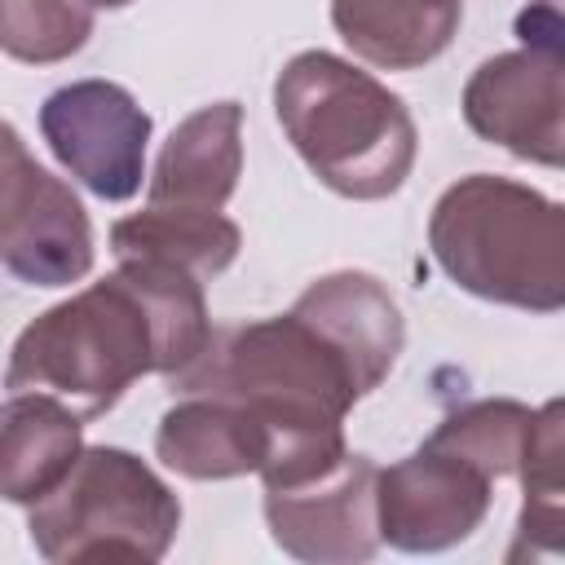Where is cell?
<instances>
[{
    "label": "cell",
    "instance_id": "obj_6",
    "mask_svg": "<svg viewBox=\"0 0 565 565\" xmlns=\"http://www.w3.org/2000/svg\"><path fill=\"white\" fill-rule=\"evenodd\" d=\"M525 49L481 62L463 88L468 128L512 150L516 159L561 168L565 163V62H561V22L556 13L539 31L530 13L516 22Z\"/></svg>",
    "mask_w": 565,
    "mask_h": 565
},
{
    "label": "cell",
    "instance_id": "obj_11",
    "mask_svg": "<svg viewBox=\"0 0 565 565\" xmlns=\"http://www.w3.org/2000/svg\"><path fill=\"white\" fill-rule=\"evenodd\" d=\"M291 313L305 318L340 353V362L353 375L358 397L380 388V380L393 371L402 340H406L397 300L384 291L380 278L358 274V269H340V274L309 282L296 296Z\"/></svg>",
    "mask_w": 565,
    "mask_h": 565
},
{
    "label": "cell",
    "instance_id": "obj_15",
    "mask_svg": "<svg viewBox=\"0 0 565 565\" xmlns=\"http://www.w3.org/2000/svg\"><path fill=\"white\" fill-rule=\"evenodd\" d=\"M463 0H331V26L371 66L415 71L441 57L459 31Z\"/></svg>",
    "mask_w": 565,
    "mask_h": 565
},
{
    "label": "cell",
    "instance_id": "obj_16",
    "mask_svg": "<svg viewBox=\"0 0 565 565\" xmlns=\"http://www.w3.org/2000/svg\"><path fill=\"white\" fill-rule=\"evenodd\" d=\"M110 247H115V260H150V265L185 269L199 282H212L221 269L234 265L243 234L221 212L150 203L146 212L110 225Z\"/></svg>",
    "mask_w": 565,
    "mask_h": 565
},
{
    "label": "cell",
    "instance_id": "obj_19",
    "mask_svg": "<svg viewBox=\"0 0 565 565\" xmlns=\"http://www.w3.org/2000/svg\"><path fill=\"white\" fill-rule=\"evenodd\" d=\"M93 35V4L84 0H0V53L49 66L79 53Z\"/></svg>",
    "mask_w": 565,
    "mask_h": 565
},
{
    "label": "cell",
    "instance_id": "obj_9",
    "mask_svg": "<svg viewBox=\"0 0 565 565\" xmlns=\"http://www.w3.org/2000/svg\"><path fill=\"white\" fill-rule=\"evenodd\" d=\"M494 477L424 441L415 455L397 459L375 477V521L380 539L402 552H441L463 543L490 512Z\"/></svg>",
    "mask_w": 565,
    "mask_h": 565
},
{
    "label": "cell",
    "instance_id": "obj_14",
    "mask_svg": "<svg viewBox=\"0 0 565 565\" xmlns=\"http://www.w3.org/2000/svg\"><path fill=\"white\" fill-rule=\"evenodd\" d=\"M84 419L53 393H18L0 406V499L40 503L79 459Z\"/></svg>",
    "mask_w": 565,
    "mask_h": 565
},
{
    "label": "cell",
    "instance_id": "obj_17",
    "mask_svg": "<svg viewBox=\"0 0 565 565\" xmlns=\"http://www.w3.org/2000/svg\"><path fill=\"white\" fill-rule=\"evenodd\" d=\"M521 486L525 508L516 521V543L508 561H521L525 552H561L565 530V477H561V402H547L534 411L530 441L521 455Z\"/></svg>",
    "mask_w": 565,
    "mask_h": 565
},
{
    "label": "cell",
    "instance_id": "obj_1",
    "mask_svg": "<svg viewBox=\"0 0 565 565\" xmlns=\"http://www.w3.org/2000/svg\"><path fill=\"white\" fill-rule=\"evenodd\" d=\"M172 393H216L243 402L269 428L265 490L322 477L344 459V415L358 402L340 353L291 309L260 322L212 327L190 366L168 375Z\"/></svg>",
    "mask_w": 565,
    "mask_h": 565
},
{
    "label": "cell",
    "instance_id": "obj_5",
    "mask_svg": "<svg viewBox=\"0 0 565 565\" xmlns=\"http://www.w3.org/2000/svg\"><path fill=\"white\" fill-rule=\"evenodd\" d=\"M31 543L53 565H93V561H159L177 530V494L128 450L88 446L71 472L31 503Z\"/></svg>",
    "mask_w": 565,
    "mask_h": 565
},
{
    "label": "cell",
    "instance_id": "obj_13",
    "mask_svg": "<svg viewBox=\"0 0 565 565\" xmlns=\"http://www.w3.org/2000/svg\"><path fill=\"white\" fill-rule=\"evenodd\" d=\"M238 172H243V106L212 102L172 128V137L154 159L146 199L221 212L238 185Z\"/></svg>",
    "mask_w": 565,
    "mask_h": 565
},
{
    "label": "cell",
    "instance_id": "obj_2",
    "mask_svg": "<svg viewBox=\"0 0 565 565\" xmlns=\"http://www.w3.org/2000/svg\"><path fill=\"white\" fill-rule=\"evenodd\" d=\"M274 110L309 172L344 199H388L411 177L419 137L406 102L335 53H296L278 71Z\"/></svg>",
    "mask_w": 565,
    "mask_h": 565
},
{
    "label": "cell",
    "instance_id": "obj_7",
    "mask_svg": "<svg viewBox=\"0 0 565 565\" xmlns=\"http://www.w3.org/2000/svg\"><path fill=\"white\" fill-rule=\"evenodd\" d=\"M0 265L35 287H71L93 269V225L75 190L44 172L0 119Z\"/></svg>",
    "mask_w": 565,
    "mask_h": 565
},
{
    "label": "cell",
    "instance_id": "obj_10",
    "mask_svg": "<svg viewBox=\"0 0 565 565\" xmlns=\"http://www.w3.org/2000/svg\"><path fill=\"white\" fill-rule=\"evenodd\" d=\"M375 477L366 455H349L322 477L287 490H265V521L282 552L318 565L366 561L380 547Z\"/></svg>",
    "mask_w": 565,
    "mask_h": 565
},
{
    "label": "cell",
    "instance_id": "obj_8",
    "mask_svg": "<svg viewBox=\"0 0 565 565\" xmlns=\"http://www.w3.org/2000/svg\"><path fill=\"white\" fill-rule=\"evenodd\" d=\"M40 132L57 163L97 199L119 203L141 190L150 115L124 84L79 79L40 106Z\"/></svg>",
    "mask_w": 565,
    "mask_h": 565
},
{
    "label": "cell",
    "instance_id": "obj_4",
    "mask_svg": "<svg viewBox=\"0 0 565 565\" xmlns=\"http://www.w3.org/2000/svg\"><path fill=\"white\" fill-rule=\"evenodd\" d=\"M150 371H159L154 318L137 287L115 269L22 327L4 384L18 393H53L79 419H97Z\"/></svg>",
    "mask_w": 565,
    "mask_h": 565
},
{
    "label": "cell",
    "instance_id": "obj_12",
    "mask_svg": "<svg viewBox=\"0 0 565 565\" xmlns=\"http://www.w3.org/2000/svg\"><path fill=\"white\" fill-rule=\"evenodd\" d=\"M154 455L190 481H225L265 468L269 428L234 397L185 393L159 419Z\"/></svg>",
    "mask_w": 565,
    "mask_h": 565
},
{
    "label": "cell",
    "instance_id": "obj_3",
    "mask_svg": "<svg viewBox=\"0 0 565 565\" xmlns=\"http://www.w3.org/2000/svg\"><path fill=\"white\" fill-rule=\"evenodd\" d=\"M428 247L481 300L534 313L565 305V212L521 181L490 172L455 181L433 207Z\"/></svg>",
    "mask_w": 565,
    "mask_h": 565
},
{
    "label": "cell",
    "instance_id": "obj_18",
    "mask_svg": "<svg viewBox=\"0 0 565 565\" xmlns=\"http://www.w3.org/2000/svg\"><path fill=\"white\" fill-rule=\"evenodd\" d=\"M530 424L534 411L508 397H486V402H468L459 411H450L428 441L441 450H455L459 459L477 463L486 477H512L521 468L525 441H530Z\"/></svg>",
    "mask_w": 565,
    "mask_h": 565
},
{
    "label": "cell",
    "instance_id": "obj_20",
    "mask_svg": "<svg viewBox=\"0 0 565 565\" xmlns=\"http://www.w3.org/2000/svg\"><path fill=\"white\" fill-rule=\"evenodd\" d=\"M84 4H97V9H124V4H132V0H84Z\"/></svg>",
    "mask_w": 565,
    "mask_h": 565
}]
</instances>
